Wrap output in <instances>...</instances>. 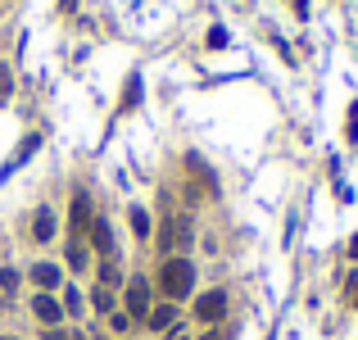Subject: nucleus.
I'll return each mask as SVG.
<instances>
[{
    "label": "nucleus",
    "instance_id": "f257e3e1",
    "mask_svg": "<svg viewBox=\"0 0 358 340\" xmlns=\"http://www.w3.org/2000/svg\"><path fill=\"white\" fill-rule=\"evenodd\" d=\"M159 290H163V299H168V304L186 299L191 290H196V268L186 264L182 254H168V259H163V268H159Z\"/></svg>",
    "mask_w": 358,
    "mask_h": 340
},
{
    "label": "nucleus",
    "instance_id": "f03ea898",
    "mask_svg": "<svg viewBox=\"0 0 358 340\" xmlns=\"http://www.w3.org/2000/svg\"><path fill=\"white\" fill-rule=\"evenodd\" d=\"M159 245H163V254L186 250V245H191V218H168L163 231H159Z\"/></svg>",
    "mask_w": 358,
    "mask_h": 340
},
{
    "label": "nucleus",
    "instance_id": "7ed1b4c3",
    "mask_svg": "<svg viewBox=\"0 0 358 340\" xmlns=\"http://www.w3.org/2000/svg\"><path fill=\"white\" fill-rule=\"evenodd\" d=\"M123 299H127V318H136V322L150 318V308H154V304H150V286H145V281H131Z\"/></svg>",
    "mask_w": 358,
    "mask_h": 340
},
{
    "label": "nucleus",
    "instance_id": "20e7f679",
    "mask_svg": "<svg viewBox=\"0 0 358 340\" xmlns=\"http://www.w3.org/2000/svg\"><path fill=\"white\" fill-rule=\"evenodd\" d=\"M196 318H200V322H222V318H227V295H222V290L200 295V299H196Z\"/></svg>",
    "mask_w": 358,
    "mask_h": 340
},
{
    "label": "nucleus",
    "instance_id": "39448f33",
    "mask_svg": "<svg viewBox=\"0 0 358 340\" xmlns=\"http://www.w3.org/2000/svg\"><path fill=\"white\" fill-rule=\"evenodd\" d=\"M87 227H91V200H87V191H77V195H73V209H68V231H73V236H82Z\"/></svg>",
    "mask_w": 358,
    "mask_h": 340
},
{
    "label": "nucleus",
    "instance_id": "423d86ee",
    "mask_svg": "<svg viewBox=\"0 0 358 340\" xmlns=\"http://www.w3.org/2000/svg\"><path fill=\"white\" fill-rule=\"evenodd\" d=\"M32 313H36V318L45 322V327H54V322H64V304H59V299H54V295H45V290H41V295L32 299Z\"/></svg>",
    "mask_w": 358,
    "mask_h": 340
},
{
    "label": "nucleus",
    "instance_id": "0eeeda50",
    "mask_svg": "<svg viewBox=\"0 0 358 340\" xmlns=\"http://www.w3.org/2000/svg\"><path fill=\"white\" fill-rule=\"evenodd\" d=\"M87 231H91V245H96L105 259H114V231H109V222H105V218H91Z\"/></svg>",
    "mask_w": 358,
    "mask_h": 340
},
{
    "label": "nucleus",
    "instance_id": "6e6552de",
    "mask_svg": "<svg viewBox=\"0 0 358 340\" xmlns=\"http://www.w3.org/2000/svg\"><path fill=\"white\" fill-rule=\"evenodd\" d=\"M32 281L41 286L45 295H50L54 286H64V268H54V264H36V268H32Z\"/></svg>",
    "mask_w": 358,
    "mask_h": 340
},
{
    "label": "nucleus",
    "instance_id": "1a4fd4ad",
    "mask_svg": "<svg viewBox=\"0 0 358 340\" xmlns=\"http://www.w3.org/2000/svg\"><path fill=\"white\" fill-rule=\"evenodd\" d=\"M32 236L36 241H54V209H36V218H32Z\"/></svg>",
    "mask_w": 358,
    "mask_h": 340
},
{
    "label": "nucleus",
    "instance_id": "9d476101",
    "mask_svg": "<svg viewBox=\"0 0 358 340\" xmlns=\"http://www.w3.org/2000/svg\"><path fill=\"white\" fill-rule=\"evenodd\" d=\"M145 322H150V331H168V327L177 322V304H154Z\"/></svg>",
    "mask_w": 358,
    "mask_h": 340
},
{
    "label": "nucleus",
    "instance_id": "9b49d317",
    "mask_svg": "<svg viewBox=\"0 0 358 340\" xmlns=\"http://www.w3.org/2000/svg\"><path fill=\"white\" fill-rule=\"evenodd\" d=\"M118 281H123V277H118V264H114V259H105V264H100V286H105V290H114Z\"/></svg>",
    "mask_w": 358,
    "mask_h": 340
},
{
    "label": "nucleus",
    "instance_id": "f8f14e48",
    "mask_svg": "<svg viewBox=\"0 0 358 340\" xmlns=\"http://www.w3.org/2000/svg\"><path fill=\"white\" fill-rule=\"evenodd\" d=\"M68 268H73V273H87V250L77 241H68Z\"/></svg>",
    "mask_w": 358,
    "mask_h": 340
},
{
    "label": "nucleus",
    "instance_id": "ddd939ff",
    "mask_svg": "<svg viewBox=\"0 0 358 340\" xmlns=\"http://www.w3.org/2000/svg\"><path fill=\"white\" fill-rule=\"evenodd\" d=\"M91 304H96V313H114V290L96 286V295H91Z\"/></svg>",
    "mask_w": 358,
    "mask_h": 340
},
{
    "label": "nucleus",
    "instance_id": "4468645a",
    "mask_svg": "<svg viewBox=\"0 0 358 340\" xmlns=\"http://www.w3.org/2000/svg\"><path fill=\"white\" fill-rule=\"evenodd\" d=\"M131 231H136V236H150V213H145V209H131Z\"/></svg>",
    "mask_w": 358,
    "mask_h": 340
},
{
    "label": "nucleus",
    "instance_id": "2eb2a0df",
    "mask_svg": "<svg viewBox=\"0 0 358 340\" xmlns=\"http://www.w3.org/2000/svg\"><path fill=\"white\" fill-rule=\"evenodd\" d=\"M19 268H0V290H5V295H14V290H19Z\"/></svg>",
    "mask_w": 358,
    "mask_h": 340
},
{
    "label": "nucleus",
    "instance_id": "dca6fc26",
    "mask_svg": "<svg viewBox=\"0 0 358 340\" xmlns=\"http://www.w3.org/2000/svg\"><path fill=\"white\" fill-rule=\"evenodd\" d=\"M64 308H68V313H77V308H82V295H77V290H64Z\"/></svg>",
    "mask_w": 358,
    "mask_h": 340
},
{
    "label": "nucleus",
    "instance_id": "f3484780",
    "mask_svg": "<svg viewBox=\"0 0 358 340\" xmlns=\"http://www.w3.org/2000/svg\"><path fill=\"white\" fill-rule=\"evenodd\" d=\"M0 96H10V68L0 64Z\"/></svg>",
    "mask_w": 358,
    "mask_h": 340
},
{
    "label": "nucleus",
    "instance_id": "a211bd4d",
    "mask_svg": "<svg viewBox=\"0 0 358 340\" xmlns=\"http://www.w3.org/2000/svg\"><path fill=\"white\" fill-rule=\"evenodd\" d=\"M45 340H68V336H64V331H54V327H50V331H45Z\"/></svg>",
    "mask_w": 358,
    "mask_h": 340
},
{
    "label": "nucleus",
    "instance_id": "6ab92c4d",
    "mask_svg": "<svg viewBox=\"0 0 358 340\" xmlns=\"http://www.w3.org/2000/svg\"><path fill=\"white\" fill-rule=\"evenodd\" d=\"M0 340H14V336H0Z\"/></svg>",
    "mask_w": 358,
    "mask_h": 340
}]
</instances>
